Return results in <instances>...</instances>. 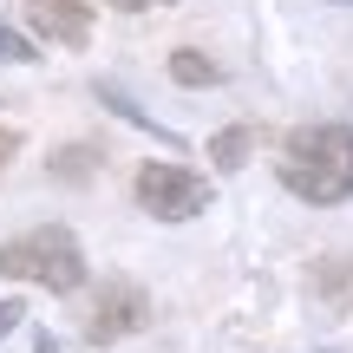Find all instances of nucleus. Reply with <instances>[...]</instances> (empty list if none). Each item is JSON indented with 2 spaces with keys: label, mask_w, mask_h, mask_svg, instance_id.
Listing matches in <instances>:
<instances>
[{
  "label": "nucleus",
  "mask_w": 353,
  "mask_h": 353,
  "mask_svg": "<svg viewBox=\"0 0 353 353\" xmlns=\"http://www.w3.org/2000/svg\"><path fill=\"white\" fill-rule=\"evenodd\" d=\"M281 190L314 210H341L353 196V125H301L281 138Z\"/></svg>",
  "instance_id": "1"
},
{
  "label": "nucleus",
  "mask_w": 353,
  "mask_h": 353,
  "mask_svg": "<svg viewBox=\"0 0 353 353\" xmlns=\"http://www.w3.org/2000/svg\"><path fill=\"white\" fill-rule=\"evenodd\" d=\"M0 275L26 281V288H46V294H79L85 288V249H79L72 229L39 223L26 236L0 242Z\"/></svg>",
  "instance_id": "2"
},
{
  "label": "nucleus",
  "mask_w": 353,
  "mask_h": 353,
  "mask_svg": "<svg viewBox=\"0 0 353 353\" xmlns=\"http://www.w3.org/2000/svg\"><path fill=\"white\" fill-rule=\"evenodd\" d=\"M131 190H138V210L157 216V223H196L203 210L216 203L210 176L203 170H183V164H138V176H131Z\"/></svg>",
  "instance_id": "3"
},
{
  "label": "nucleus",
  "mask_w": 353,
  "mask_h": 353,
  "mask_svg": "<svg viewBox=\"0 0 353 353\" xmlns=\"http://www.w3.org/2000/svg\"><path fill=\"white\" fill-rule=\"evenodd\" d=\"M151 327V294L138 288V281H99V294H92V314H85V341L92 347H118L131 341V334Z\"/></svg>",
  "instance_id": "4"
},
{
  "label": "nucleus",
  "mask_w": 353,
  "mask_h": 353,
  "mask_svg": "<svg viewBox=\"0 0 353 353\" xmlns=\"http://www.w3.org/2000/svg\"><path fill=\"white\" fill-rule=\"evenodd\" d=\"M20 13L46 46H85L92 39V0H20Z\"/></svg>",
  "instance_id": "5"
},
{
  "label": "nucleus",
  "mask_w": 353,
  "mask_h": 353,
  "mask_svg": "<svg viewBox=\"0 0 353 353\" xmlns=\"http://www.w3.org/2000/svg\"><path fill=\"white\" fill-rule=\"evenodd\" d=\"M307 281H314V294L334 314H353V255H321V262L307 268Z\"/></svg>",
  "instance_id": "6"
},
{
  "label": "nucleus",
  "mask_w": 353,
  "mask_h": 353,
  "mask_svg": "<svg viewBox=\"0 0 353 353\" xmlns=\"http://www.w3.org/2000/svg\"><path fill=\"white\" fill-rule=\"evenodd\" d=\"M249 151H255V131H249V125H223V131L210 138V164L223 170V176L249 164Z\"/></svg>",
  "instance_id": "7"
},
{
  "label": "nucleus",
  "mask_w": 353,
  "mask_h": 353,
  "mask_svg": "<svg viewBox=\"0 0 353 353\" xmlns=\"http://www.w3.org/2000/svg\"><path fill=\"white\" fill-rule=\"evenodd\" d=\"M170 79H176V85H216L223 72H216V59H203L196 46H176L170 52Z\"/></svg>",
  "instance_id": "8"
},
{
  "label": "nucleus",
  "mask_w": 353,
  "mask_h": 353,
  "mask_svg": "<svg viewBox=\"0 0 353 353\" xmlns=\"http://www.w3.org/2000/svg\"><path fill=\"white\" fill-rule=\"evenodd\" d=\"M105 164V151H92V144H65L59 157H52V176H65V183H79V176H92Z\"/></svg>",
  "instance_id": "9"
},
{
  "label": "nucleus",
  "mask_w": 353,
  "mask_h": 353,
  "mask_svg": "<svg viewBox=\"0 0 353 353\" xmlns=\"http://www.w3.org/2000/svg\"><path fill=\"white\" fill-rule=\"evenodd\" d=\"M99 99H105V105H112V112H118V118H125V125H138V131H151V138H164V144H176V131H164V125H151V118H144V112H138V105H131V99H125V92H112V85H105V92H99Z\"/></svg>",
  "instance_id": "10"
},
{
  "label": "nucleus",
  "mask_w": 353,
  "mask_h": 353,
  "mask_svg": "<svg viewBox=\"0 0 353 353\" xmlns=\"http://www.w3.org/2000/svg\"><path fill=\"white\" fill-rule=\"evenodd\" d=\"M39 59V46H26L20 33H7V26H0V65H33Z\"/></svg>",
  "instance_id": "11"
},
{
  "label": "nucleus",
  "mask_w": 353,
  "mask_h": 353,
  "mask_svg": "<svg viewBox=\"0 0 353 353\" xmlns=\"http://www.w3.org/2000/svg\"><path fill=\"white\" fill-rule=\"evenodd\" d=\"M13 157H20V131H13V125H0V176H7Z\"/></svg>",
  "instance_id": "12"
},
{
  "label": "nucleus",
  "mask_w": 353,
  "mask_h": 353,
  "mask_svg": "<svg viewBox=\"0 0 353 353\" xmlns=\"http://www.w3.org/2000/svg\"><path fill=\"white\" fill-rule=\"evenodd\" d=\"M13 327H20V301H0V341H7Z\"/></svg>",
  "instance_id": "13"
},
{
  "label": "nucleus",
  "mask_w": 353,
  "mask_h": 353,
  "mask_svg": "<svg viewBox=\"0 0 353 353\" xmlns=\"http://www.w3.org/2000/svg\"><path fill=\"white\" fill-rule=\"evenodd\" d=\"M112 7H125V13H138V7H157V0H112Z\"/></svg>",
  "instance_id": "14"
},
{
  "label": "nucleus",
  "mask_w": 353,
  "mask_h": 353,
  "mask_svg": "<svg viewBox=\"0 0 353 353\" xmlns=\"http://www.w3.org/2000/svg\"><path fill=\"white\" fill-rule=\"evenodd\" d=\"M33 353H59V347H52V334H39V341H33Z\"/></svg>",
  "instance_id": "15"
},
{
  "label": "nucleus",
  "mask_w": 353,
  "mask_h": 353,
  "mask_svg": "<svg viewBox=\"0 0 353 353\" xmlns=\"http://www.w3.org/2000/svg\"><path fill=\"white\" fill-rule=\"evenodd\" d=\"M347 7H353V0H347Z\"/></svg>",
  "instance_id": "16"
}]
</instances>
